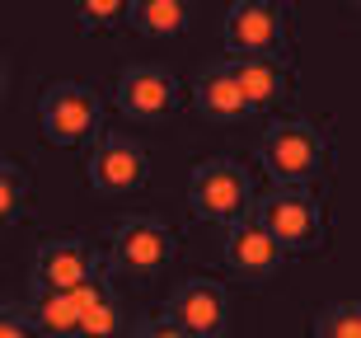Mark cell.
<instances>
[{
  "label": "cell",
  "instance_id": "cell-1",
  "mask_svg": "<svg viewBox=\"0 0 361 338\" xmlns=\"http://www.w3.org/2000/svg\"><path fill=\"white\" fill-rule=\"evenodd\" d=\"M258 160L272 174V183L319 188L329 179V164H334V141L310 118H272L263 141H258Z\"/></svg>",
  "mask_w": 361,
  "mask_h": 338
},
{
  "label": "cell",
  "instance_id": "cell-2",
  "mask_svg": "<svg viewBox=\"0 0 361 338\" xmlns=\"http://www.w3.org/2000/svg\"><path fill=\"white\" fill-rule=\"evenodd\" d=\"M254 217L277 235L286 258H310L329 249V212H324L319 193L305 183H272L254 203Z\"/></svg>",
  "mask_w": 361,
  "mask_h": 338
},
{
  "label": "cell",
  "instance_id": "cell-3",
  "mask_svg": "<svg viewBox=\"0 0 361 338\" xmlns=\"http://www.w3.org/2000/svg\"><path fill=\"white\" fill-rule=\"evenodd\" d=\"M188 207L207 226H235L254 217V174L235 155H212L188 174Z\"/></svg>",
  "mask_w": 361,
  "mask_h": 338
},
{
  "label": "cell",
  "instance_id": "cell-4",
  "mask_svg": "<svg viewBox=\"0 0 361 338\" xmlns=\"http://www.w3.org/2000/svg\"><path fill=\"white\" fill-rule=\"evenodd\" d=\"M42 141L56 150H75L104 136V95L90 80H52L38 99Z\"/></svg>",
  "mask_w": 361,
  "mask_h": 338
},
{
  "label": "cell",
  "instance_id": "cell-5",
  "mask_svg": "<svg viewBox=\"0 0 361 338\" xmlns=\"http://www.w3.org/2000/svg\"><path fill=\"white\" fill-rule=\"evenodd\" d=\"M221 42L235 56H286L291 61V5L286 0H235L221 24Z\"/></svg>",
  "mask_w": 361,
  "mask_h": 338
},
{
  "label": "cell",
  "instance_id": "cell-6",
  "mask_svg": "<svg viewBox=\"0 0 361 338\" xmlns=\"http://www.w3.org/2000/svg\"><path fill=\"white\" fill-rule=\"evenodd\" d=\"M178 254V235L164 226L160 217H127L113 230V249H108V263L132 277V282H150L160 277Z\"/></svg>",
  "mask_w": 361,
  "mask_h": 338
},
{
  "label": "cell",
  "instance_id": "cell-7",
  "mask_svg": "<svg viewBox=\"0 0 361 338\" xmlns=\"http://www.w3.org/2000/svg\"><path fill=\"white\" fill-rule=\"evenodd\" d=\"M113 104H118L122 118L141 122V127H160L183 109V85H178V76L169 66L141 61V66H127L118 76Z\"/></svg>",
  "mask_w": 361,
  "mask_h": 338
},
{
  "label": "cell",
  "instance_id": "cell-8",
  "mask_svg": "<svg viewBox=\"0 0 361 338\" xmlns=\"http://www.w3.org/2000/svg\"><path fill=\"white\" fill-rule=\"evenodd\" d=\"M85 179L104 198H132V193H141L150 183V155L132 136L104 132L85 155Z\"/></svg>",
  "mask_w": 361,
  "mask_h": 338
},
{
  "label": "cell",
  "instance_id": "cell-9",
  "mask_svg": "<svg viewBox=\"0 0 361 338\" xmlns=\"http://www.w3.org/2000/svg\"><path fill=\"white\" fill-rule=\"evenodd\" d=\"M108 258L90 235H56V240L38 244L33 254V286L42 291H75V286L104 277Z\"/></svg>",
  "mask_w": 361,
  "mask_h": 338
},
{
  "label": "cell",
  "instance_id": "cell-10",
  "mask_svg": "<svg viewBox=\"0 0 361 338\" xmlns=\"http://www.w3.org/2000/svg\"><path fill=\"white\" fill-rule=\"evenodd\" d=\"M221 258H226V268L240 277V282H272L281 272V263H286V249L277 244V235H272L268 226L258 217H244L235 221V226H226V244H221Z\"/></svg>",
  "mask_w": 361,
  "mask_h": 338
},
{
  "label": "cell",
  "instance_id": "cell-11",
  "mask_svg": "<svg viewBox=\"0 0 361 338\" xmlns=\"http://www.w3.org/2000/svg\"><path fill=\"white\" fill-rule=\"evenodd\" d=\"M164 315H174L183 329H192L197 338H221L230 325V291L212 277H188L169 291Z\"/></svg>",
  "mask_w": 361,
  "mask_h": 338
},
{
  "label": "cell",
  "instance_id": "cell-12",
  "mask_svg": "<svg viewBox=\"0 0 361 338\" xmlns=\"http://www.w3.org/2000/svg\"><path fill=\"white\" fill-rule=\"evenodd\" d=\"M192 109L207 122H216V127H240V122L258 118L249 95H244V85L235 80L230 61H216V66H207L197 80H192Z\"/></svg>",
  "mask_w": 361,
  "mask_h": 338
},
{
  "label": "cell",
  "instance_id": "cell-13",
  "mask_svg": "<svg viewBox=\"0 0 361 338\" xmlns=\"http://www.w3.org/2000/svg\"><path fill=\"white\" fill-rule=\"evenodd\" d=\"M235 80L254 104V113H277L295 90V66L286 56H226Z\"/></svg>",
  "mask_w": 361,
  "mask_h": 338
},
{
  "label": "cell",
  "instance_id": "cell-14",
  "mask_svg": "<svg viewBox=\"0 0 361 338\" xmlns=\"http://www.w3.org/2000/svg\"><path fill=\"white\" fill-rule=\"evenodd\" d=\"M24 315H28V325L38 329V338H80V329H85V310L75 306L71 291H42V286H33Z\"/></svg>",
  "mask_w": 361,
  "mask_h": 338
},
{
  "label": "cell",
  "instance_id": "cell-15",
  "mask_svg": "<svg viewBox=\"0 0 361 338\" xmlns=\"http://www.w3.org/2000/svg\"><path fill=\"white\" fill-rule=\"evenodd\" d=\"M188 19H192V5L188 0H136L132 14V33L150 42H169L188 33Z\"/></svg>",
  "mask_w": 361,
  "mask_h": 338
},
{
  "label": "cell",
  "instance_id": "cell-16",
  "mask_svg": "<svg viewBox=\"0 0 361 338\" xmlns=\"http://www.w3.org/2000/svg\"><path fill=\"white\" fill-rule=\"evenodd\" d=\"M28 193H33L28 169L19 164V155H5V160H0V226H5V230L24 221Z\"/></svg>",
  "mask_w": 361,
  "mask_h": 338
},
{
  "label": "cell",
  "instance_id": "cell-17",
  "mask_svg": "<svg viewBox=\"0 0 361 338\" xmlns=\"http://www.w3.org/2000/svg\"><path fill=\"white\" fill-rule=\"evenodd\" d=\"M136 0H75V19H80V33H118V28H132Z\"/></svg>",
  "mask_w": 361,
  "mask_h": 338
},
{
  "label": "cell",
  "instance_id": "cell-18",
  "mask_svg": "<svg viewBox=\"0 0 361 338\" xmlns=\"http://www.w3.org/2000/svg\"><path fill=\"white\" fill-rule=\"evenodd\" d=\"M310 338H361V301H329L319 306Z\"/></svg>",
  "mask_w": 361,
  "mask_h": 338
},
{
  "label": "cell",
  "instance_id": "cell-19",
  "mask_svg": "<svg viewBox=\"0 0 361 338\" xmlns=\"http://www.w3.org/2000/svg\"><path fill=\"white\" fill-rule=\"evenodd\" d=\"M80 338H127V310H122V301L108 296V301H99L94 310H85Z\"/></svg>",
  "mask_w": 361,
  "mask_h": 338
},
{
  "label": "cell",
  "instance_id": "cell-20",
  "mask_svg": "<svg viewBox=\"0 0 361 338\" xmlns=\"http://www.w3.org/2000/svg\"><path fill=\"white\" fill-rule=\"evenodd\" d=\"M132 338H197V334H192V329H183L174 315H164V310H160L155 320H146V325L136 329Z\"/></svg>",
  "mask_w": 361,
  "mask_h": 338
},
{
  "label": "cell",
  "instance_id": "cell-21",
  "mask_svg": "<svg viewBox=\"0 0 361 338\" xmlns=\"http://www.w3.org/2000/svg\"><path fill=\"white\" fill-rule=\"evenodd\" d=\"M0 338H38V329L28 325L24 306H5L0 310Z\"/></svg>",
  "mask_w": 361,
  "mask_h": 338
},
{
  "label": "cell",
  "instance_id": "cell-22",
  "mask_svg": "<svg viewBox=\"0 0 361 338\" xmlns=\"http://www.w3.org/2000/svg\"><path fill=\"white\" fill-rule=\"evenodd\" d=\"M244 338H263V334H244Z\"/></svg>",
  "mask_w": 361,
  "mask_h": 338
},
{
  "label": "cell",
  "instance_id": "cell-23",
  "mask_svg": "<svg viewBox=\"0 0 361 338\" xmlns=\"http://www.w3.org/2000/svg\"><path fill=\"white\" fill-rule=\"evenodd\" d=\"M352 5H357V10H361V0H352Z\"/></svg>",
  "mask_w": 361,
  "mask_h": 338
}]
</instances>
